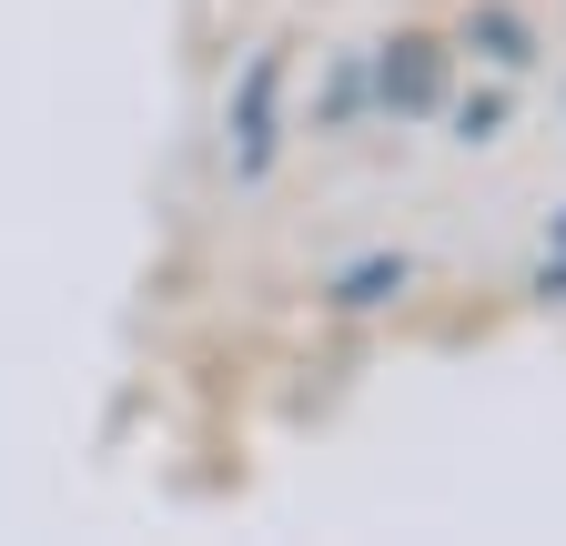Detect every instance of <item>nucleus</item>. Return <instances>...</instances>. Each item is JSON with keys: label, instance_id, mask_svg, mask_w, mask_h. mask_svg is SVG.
I'll return each mask as SVG.
<instances>
[{"label": "nucleus", "instance_id": "f257e3e1", "mask_svg": "<svg viewBox=\"0 0 566 546\" xmlns=\"http://www.w3.org/2000/svg\"><path fill=\"white\" fill-rule=\"evenodd\" d=\"M283 82H294V51L263 41L223 92V172L233 182H273V162H283Z\"/></svg>", "mask_w": 566, "mask_h": 546}, {"label": "nucleus", "instance_id": "0eeeda50", "mask_svg": "<svg viewBox=\"0 0 566 546\" xmlns=\"http://www.w3.org/2000/svg\"><path fill=\"white\" fill-rule=\"evenodd\" d=\"M546 253H566V213H556V223H546Z\"/></svg>", "mask_w": 566, "mask_h": 546}, {"label": "nucleus", "instance_id": "39448f33", "mask_svg": "<svg viewBox=\"0 0 566 546\" xmlns=\"http://www.w3.org/2000/svg\"><path fill=\"white\" fill-rule=\"evenodd\" d=\"M365 102H375L365 92V61H334V72H324V102H314V132H344Z\"/></svg>", "mask_w": 566, "mask_h": 546}, {"label": "nucleus", "instance_id": "423d86ee", "mask_svg": "<svg viewBox=\"0 0 566 546\" xmlns=\"http://www.w3.org/2000/svg\"><path fill=\"white\" fill-rule=\"evenodd\" d=\"M506 132V92H475V102H455V143H495Z\"/></svg>", "mask_w": 566, "mask_h": 546}, {"label": "nucleus", "instance_id": "f03ea898", "mask_svg": "<svg viewBox=\"0 0 566 546\" xmlns=\"http://www.w3.org/2000/svg\"><path fill=\"white\" fill-rule=\"evenodd\" d=\"M446 82H455V51H446L436 31H395V41L365 61V92H375V112H395V122H436V112H446Z\"/></svg>", "mask_w": 566, "mask_h": 546}, {"label": "nucleus", "instance_id": "7ed1b4c3", "mask_svg": "<svg viewBox=\"0 0 566 546\" xmlns=\"http://www.w3.org/2000/svg\"><path fill=\"white\" fill-rule=\"evenodd\" d=\"M405 284H415V253H354L334 284H324V304H334V314H385Z\"/></svg>", "mask_w": 566, "mask_h": 546}, {"label": "nucleus", "instance_id": "20e7f679", "mask_svg": "<svg viewBox=\"0 0 566 546\" xmlns=\"http://www.w3.org/2000/svg\"><path fill=\"white\" fill-rule=\"evenodd\" d=\"M465 51H485L495 72H526V61H536V31L506 11V0H475V11H465Z\"/></svg>", "mask_w": 566, "mask_h": 546}]
</instances>
